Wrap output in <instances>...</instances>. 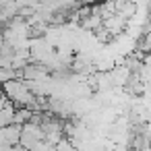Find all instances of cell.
Instances as JSON below:
<instances>
[{"mask_svg": "<svg viewBox=\"0 0 151 151\" xmlns=\"http://www.w3.org/2000/svg\"><path fill=\"white\" fill-rule=\"evenodd\" d=\"M54 151H79V149L73 145V141H70V139H64V137H62V139L54 145Z\"/></svg>", "mask_w": 151, "mask_h": 151, "instance_id": "6da1fadb", "label": "cell"}, {"mask_svg": "<svg viewBox=\"0 0 151 151\" xmlns=\"http://www.w3.org/2000/svg\"><path fill=\"white\" fill-rule=\"evenodd\" d=\"M2 42H4V40H2V35H0V46H2Z\"/></svg>", "mask_w": 151, "mask_h": 151, "instance_id": "7a4b0ae2", "label": "cell"}]
</instances>
